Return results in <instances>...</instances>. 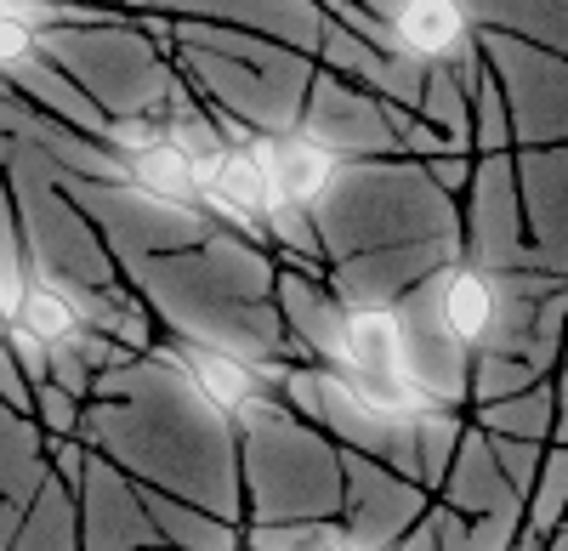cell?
Wrapping results in <instances>:
<instances>
[{
	"instance_id": "cell-1",
	"label": "cell",
	"mask_w": 568,
	"mask_h": 551,
	"mask_svg": "<svg viewBox=\"0 0 568 551\" xmlns=\"http://www.w3.org/2000/svg\"><path fill=\"white\" fill-rule=\"evenodd\" d=\"M256 160L267 171V188H273V205L278 211H307L324 200V188L336 182L342 171V154L324 143L313 131H284V136H256Z\"/></svg>"
},
{
	"instance_id": "cell-2",
	"label": "cell",
	"mask_w": 568,
	"mask_h": 551,
	"mask_svg": "<svg viewBox=\"0 0 568 551\" xmlns=\"http://www.w3.org/2000/svg\"><path fill=\"white\" fill-rule=\"evenodd\" d=\"M176 364H182V376L200 387V398L216 409V416L240 421V427H256V421L273 416L256 364L233 358V353H222V347H194V341L176 347Z\"/></svg>"
},
{
	"instance_id": "cell-3",
	"label": "cell",
	"mask_w": 568,
	"mask_h": 551,
	"mask_svg": "<svg viewBox=\"0 0 568 551\" xmlns=\"http://www.w3.org/2000/svg\"><path fill=\"white\" fill-rule=\"evenodd\" d=\"M103 307L91 302L80 285H69V279H58V273H29V290H23V307H18V318H12V330L7 336H23V341H34L40 353H63V347H74V341H85V325L98 318Z\"/></svg>"
},
{
	"instance_id": "cell-4",
	"label": "cell",
	"mask_w": 568,
	"mask_h": 551,
	"mask_svg": "<svg viewBox=\"0 0 568 551\" xmlns=\"http://www.w3.org/2000/svg\"><path fill=\"white\" fill-rule=\"evenodd\" d=\"M342 376H409L404 364V330L393 307H353L342 313Z\"/></svg>"
},
{
	"instance_id": "cell-5",
	"label": "cell",
	"mask_w": 568,
	"mask_h": 551,
	"mask_svg": "<svg viewBox=\"0 0 568 551\" xmlns=\"http://www.w3.org/2000/svg\"><path fill=\"white\" fill-rule=\"evenodd\" d=\"M125 176H131L136 194H149L160 205H200V165L187 160L165 131L154 136L149 149L125 154Z\"/></svg>"
},
{
	"instance_id": "cell-6",
	"label": "cell",
	"mask_w": 568,
	"mask_h": 551,
	"mask_svg": "<svg viewBox=\"0 0 568 551\" xmlns=\"http://www.w3.org/2000/svg\"><path fill=\"white\" fill-rule=\"evenodd\" d=\"M500 318V290L484 267H455L444 279V330L460 347H484Z\"/></svg>"
},
{
	"instance_id": "cell-7",
	"label": "cell",
	"mask_w": 568,
	"mask_h": 551,
	"mask_svg": "<svg viewBox=\"0 0 568 551\" xmlns=\"http://www.w3.org/2000/svg\"><path fill=\"white\" fill-rule=\"evenodd\" d=\"M393 34L415 58H449L466 40V12H460V0H398Z\"/></svg>"
},
{
	"instance_id": "cell-8",
	"label": "cell",
	"mask_w": 568,
	"mask_h": 551,
	"mask_svg": "<svg viewBox=\"0 0 568 551\" xmlns=\"http://www.w3.org/2000/svg\"><path fill=\"white\" fill-rule=\"evenodd\" d=\"M34 58V23H23L12 7H0V69H23Z\"/></svg>"
},
{
	"instance_id": "cell-9",
	"label": "cell",
	"mask_w": 568,
	"mask_h": 551,
	"mask_svg": "<svg viewBox=\"0 0 568 551\" xmlns=\"http://www.w3.org/2000/svg\"><path fill=\"white\" fill-rule=\"evenodd\" d=\"M318 551H369V545H364V540H353V534L342 529V534H329V540H324Z\"/></svg>"
},
{
	"instance_id": "cell-10",
	"label": "cell",
	"mask_w": 568,
	"mask_h": 551,
	"mask_svg": "<svg viewBox=\"0 0 568 551\" xmlns=\"http://www.w3.org/2000/svg\"><path fill=\"white\" fill-rule=\"evenodd\" d=\"M0 7H29V0H0Z\"/></svg>"
}]
</instances>
